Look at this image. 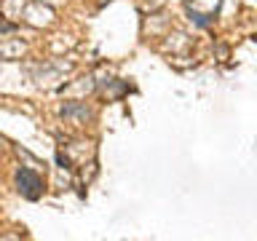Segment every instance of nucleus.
Segmentation results:
<instances>
[{"label": "nucleus", "mask_w": 257, "mask_h": 241, "mask_svg": "<svg viewBox=\"0 0 257 241\" xmlns=\"http://www.w3.org/2000/svg\"><path fill=\"white\" fill-rule=\"evenodd\" d=\"M19 185H24V193H27L30 198H35L38 188H40V180L35 174H30V172H19Z\"/></svg>", "instance_id": "f257e3e1"}]
</instances>
